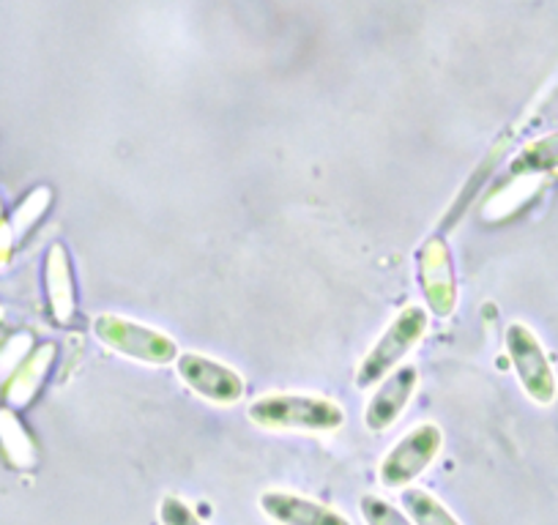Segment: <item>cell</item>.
I'll list each match as a JSON object with an SVG mask.
<instances>
[{"label":"cell","instance_id":"4","mask_svg":"<svg viewBox=\"0 0 558 525\" xmlns=\"http://www.w3.org/2000/svg\"><path fill=\"white\" fill-rule=\"evenodd\" d=\"M444 449V430L436 422H422L413 430H408L389 452L384 454L378 465V479L384 487H408L425 474L438 460Z\"/></svg>","mask_w":558,"mask_h":525},{"label":"cell","instance_id":"6","mask_svg":"<svg viewBox=\"0 0 558 525\" xmlns=\"http://www.w3.org/2000/svg\"><path fill=\"white\" fill-rule=\"evenodd\" d=\"M175 373H179L181 383L186 389L195 391L197 398L211 405L228 408V405L241 403V398H244V378L233 367L211 356H203V353H181L175 358Z\"/></svg>","mask_w":558,"mask_h":525},{"label":"cell","instance_id":"9","mask_svg":"<svg viewBox=\"0 0 558 525\" xmlns=\"http://www.w3.org/2000/svg\"><path fill=\"white\" fill-rule=\"evenodd\" d=\"M260 509L268 520L277 525H353L337 509L315 501V498L299 496L288 490H266L260 496Z\"/></svg>","mask_w":558,"mask_h":525},{"label":"cell","instance_id":"13","mask_svg":"<svg viewBox=\"0 0 558 525\" xmlns=\"http://www.w3.org/2000/svg\"><path fill=\"white\" fill-rule=\"evenodd\" d=\"M402 503H405L413 525H460V520L427 490L411 487V490L402 492Z\"/></svg>","mask_w":558,"mask_h":525},{"label":"cell","instance_id":"8","mask_svg":"<svg viewBox=\"0 0 558 525\" xmlns=\"http://www.w3.org/2000/svg\"><path fill=\"white\" fill-rule=\"evenodd\" d=\"M418 389V369L413 364H402L395 373L386 375L378 383L375 394L369 398L367 408H364V427L369 432H386L402 411L411 405L413 394Z\"/></svg>","mask_w":558,"mask_h":525},{"label":"cell","instance_id":"10","mask_svg":"<svg viewBox=\"0 0 558 525\" xmlns=\"http://www.w3.org/2000/svg\"><path fill=\"white\" fill-rule=\"evenodd\" d=\"M45 291L56 323H72V318L77 315V288H74L72 260L61 241L52 244L45 257Z\"/></svg>","mask_w":558,"mask_h":525},{"label":"cell","instance_id":"18","mask_svg":"<svg viewBox=\"0 0 558 525\" xmlns=\"http://www.w3.org/2000/svg\"><path fill=\"white\" fill-rule=\"evenodd\" d=\"M12 249H14V230L12 222H7L3 217V206H0V271L7 269L12 262Z\"/></svg>","mask_w":558,"mask_h":525},{"label":"cell","instance_id":"12","mask_svg":"<svg viewBox=\"0 0 558 525\" xmlns=\"http://www.w3.org/2000/svg\"><path fill=\"white\" fill-rule=\"evenodd\" d=\"M0 449L14 468H34L39 457L34 438L12 411H0Z\"/></svg>","mask_w":558,"mask_h":525},{"label":"cell","instance_id":"17","mask_svg":"<svg viewBox=\"0 0 558 525\" xmlns=\"http://www.w3.org/2000/svg\"><path fill=\"white\" fill-rule=\"evenodd\" d=\"M31 351V337L28 334H20L9 340V345L0 351V378H12L14 369L28 358Z\"/></svg>","mask_w":558,"mask_h":525},{"label":"cell","instance_id":"14","mask_svg":"<svg viewBox=\"0 0 558 525\" xmlns=\"http://www.w3.org/2000/svg\"><path fill=\"white\" fill-rule=\"evenodd\" d=\"M50 200H52V192L47 190V186H39V190H34L23 203H20V208L14 211V217H12L14 239H20V235L28 233V230L34 228L41 217H45Z\"/></svg>","mask_w":558,"mask_h":525},{"label":"cell","instance_id":"1","mask_svg":"<svg viewBox=\"0 0 558 525\" xmlns=\"http://www.w3.org/2000/svg\"><path fill=\"white\" fill-rule=\"evenodd\" d=\"M252 425L274 432H337L345 425V411L320 394L271 391L246 411Z\"/></svg>","mask_w":558,"mask_h":525},{"label":"cell","instance_id":"3","mask_svg":"<svg viewBox=\"0 0 558 525\" xmlns=\"http://www.w3.org/2000/svg\"><path fill=\"white\" fill-rule=\"evenodd\" d=\"M94 337L118 356L132 358L137 364H148V367H168L181 356L179 342L173 337L154 329V326L123 318V315H96Z\"/></svg>","mask_w":558,"mask_h":525},{"label":"cell","instance_id":"7","mask_svg":"<svg viewBox=\"0 0 558 525\" xmlns=\"http://www.w3.org/2000/svg\"><path fill=\"white\" fill-rule=\"evenodd\" d=\"M507 351L514 369H518L523 389L529 391L536 403H550L553 391H556V380H553L550 367H547L542 345L523 323H512L507 329Z\"/></svg>","mask_w":558,"mask_h":525},{"label":"cell","instance_id":"2","mask_svg":"<svg viewBox=\"0 0 558 525\" xmlns=\"http://www.w3.org/2000/svg\"><path fill=\"white\" fill-rule=\"evenodd\" d=\"M427 326H430V313L425 307H416V304H408L400 313L395 315L389 326L384 329V334L375 340V345L369 347L367 356L362 358L356 373V386L359 389H373L389 373H395L400 367L402 358L425 340Z\"/></svg>","mask_w":558,"mask_h":525},{"label":"cell","instance_id":"11","mask_svg":"<svg viewBox=\"0 0 558 525\" xmlns=\"http://www.w3.org/2000/svg\"><path fill=\"white\" fill-rule=\"evenodd\" d=\"M52 362H56V345H41V347H36L34 353H28V358H25L17 369H14L12 378H9V383H7L9 405H14V408H23V405H28L31 400L39 394V389H41V383L47 380V375H50Z\"/></svg>","mask_w":558,"mask_h":525},{"label":"cell","instance_id":"16","mask_svg":"<svg viewBox=\"0 0 558 525\" xmlns=\"http://www.w3.org/2000/svg\"><path fill=\"white\" fill-rule=\"evenodd\" d=\"M159 523L162 525H206L195 509L179 496H165L159 501Z\"/></svg>","mask_w":558,"mask_h":525},{"label":"cell","instance_id":"15","mask_svg":"<svg viewBox=\"0 0 558 525\" xmlns=\"http://www.w3.org/2000/svg\"><path fill=\"white\" fill-rule=\"evenodd\" d=\"M359 509H362V517L367 525H413V520H408L400 509L378 496H364L359 501Z\"/></svg>","mask_w":558,"mask_h":525},{"label":"cell","instance_id":"5","mask_svg":"<svg viewBox=\"0 0 558 525\" xmlns=\"http://www.w3.org/2000/svg\"><path fill=\"white\" fill-rule=\"evenodd\" d=\"M416 280L418 291L425 296L427 313L436 318H452L460 302L458 274H454V257L441 235H430L416 252Z\"/></svg>","mask_w":558,"mask_h":525}]
</instances>
